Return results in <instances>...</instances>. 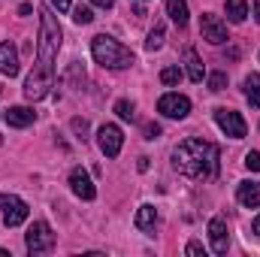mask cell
I'll use <instances>...</instances> for the list:
<instances>
[{"instance_id":"obj_7","label":"cell","mask_w":260,"mask_h":257,"mask_svg":"<svg viewBox=\"0 0 260 257\" xmlns=\"http://www.w3.org/2000/svg\"><path fill=\"white\" fill-rule=\"evenodd\" d=\"M215 121H218V127L224 130L230 139H242L248 127H245V118L239 115V112H233V109H215Z\"/></svg>"},{"instance_id":"obj_32","label":"cell","mask_w":260,"mask_h":257,"mask_svg":"<svg viewBox=\"0 0 260 257\" xmlns=\"http://www.w3.org/2000/svg\"><path fill=\"white\" fill-rule=\"evenodd\" d=\"M136 167H139V173H145V170H148V157H139V164H136Z\"/></svg>"},{"instance_id":"obj_26","label":"cell","mask_w":260,"mask_h":257,"mask_svg":"<svg viewBox=\"0 0 260 257\" xmlns=\"http://www.w3.org/2000/svg\"><path fill=\"white\" fill-rule=\"evenodd\" d=\"M185 254H191V257H203V254H206V251H203V245H200L197 239H191V242L185 245Z\"/></svg>"},{"instance_id":"obj_18","label":"cell","mask_w":260,"mask_h":257,"mask_svg":"<svg viewBox=\"0 0 260 257\" xmlns=\"http://www.w3.org/2000/svg\"><path fill=\"white\" fill-rule=\"evenodd\" d=\"M245 15H248V3L245 0H227V18L233 24H242Z\"/></svg>"},{"instance_id":"obj_34","label":"cell","mask_w":260,"mask_h":257,"mask_svg":"<svg viewBox=\"0 0 260 257\" xmlns=\"http://www.w3.org/2000/svg\"><path fill=\"white\" fill-rule=\"evenodd\" d=\"M254 18H257V24H260V0H254Z\"/></svg>"},{"instance_id":"obj_9","label":"cell","mask_w":260,"mask_h":257,"mask_svg":"<svg viewBox=\"0 0 260 257\" xmlns=\"http://www.w3.org/2000/svg\"><path fill=\"white\" fill-rule=\"evenodd\" d=\"M157 112L167 115V118H185L191 112V100L185 94H164L157 100Z\"/></svg>"},{"instance_id":"obj_15","label":"cell","mask_w":260,"mask_h":257,"mask_svg":"<svg viewBox=\"0 0 260 257\" xmlns=\"http://www.w3.org/2000/svg\"><path fill=\"white\" fill-rule=\"evenodd\" d=\"M154 224H157L154 206H139V212H136V227H139L145 236H154Z\"/></svg>"},{"instance_id":"obj_13","label":"cell","mask_w":260,"mask_h":257,"mask_svg":"<svg viewBox=\"0 0 260 257\" xmlns=\"http://www.w3.org/2000/svg\"><path fill=\"white\" fill-rule=\"evenodd\" d=\"M0 73L3 76H18V52L12 43H0Z\"/></svg>"},{"instance_id":"obj_28","label":"cell","mask_w":260,"mask_h":257,"mask_svg":"<svg viewBox=\"0 0 260 257\" xmlns=\"http://www.w3.org/2000/svg\"><path fill=\"white\" fill-rule=\"evenodd\" d=\"M157 136H160V124L148 121V124H145V139H157Z\"/></svg>"},{"instance_id":"obj_3","label":"cell","mask_w":260,"mask_h":257,"mask_svg":"<svg viewBox=\"0 0 260 257\" xmlns=\"http://www.w3.org/2000/svg\"><path fill=\"white\" fill-rule=\"evenodd\" d=\"M91 55H94L97 64L106 67V70H127V67L136 61L130 49H124L118 40H112V37H106V34H100V37L91 40Z\"/></svg>"},{"instance_id":"obj_8","label":"cell","mask_w":260,"mask_h":257,"mask_svg":"<svg viewBox=\"0 0 260 257\" xmlns=\"http://www.w3.org/2000/svg\"><path fill=\"white\" fill-rule=\"evenodd\" d=\"M200 34H203V40L212 43V46L227 43V24H224L218 15H212V12H203V18H200Z\"/></svg>"},{"instance_id":"obj_12","label":"cell","mask_w":260,"mask_h":257,"mask_svg":"<svg viewBox=\"0 0 260 257\" xmlns=\"http://www.w3.org/2000/svg\"><path fill=\"white\" fill-rule=\"evenodd\" d=\"M3 118H6V124H9V127H27V124H34V121H37V112H34V109H27V106H9Z\"/></svg>"},{"instance_id":"obj_19","label":"cell","mask_w":260,"mask_h":257,"mask_svg":"<svg viewBox=\"0 0 260 257\" xmlns=\"http://www.w3.org/2000/svg\"><path fill=\"white\" fill-rule=\"evenodd\" d=\"M245 97H248V103L254 109H260V73H251L245 79Z\"/></svg>"},{"instance_id":"obj_5","label":"cell","mask_w":260,"mask_h":257,"mask_svg":"<svg viewBox=\"0 0 260 257\" xmlns=\"http://www.w3.org/2000/svg\"><path fill=\"white\" fill-rule=\"evenodd\" d=\"M0 209H3V224H6V227H18V224H24L27 215H30L27 203H24L21 197H15V194H0Z\"/></svg>"},{"instance_id":"obj_6","label":"cell","mask_w":260,"mask_h":257,"mask_svg":"<svg viewBox=\"0 0 260 257\" xmlns=\"http://www.w3.org/2000/svg\"><path fill=\"white\" fill-rule=\"evenodd\" d=\"M97 145L106 157H118L121 154V145H124V133L118 124H103L97 130Z\"/></svg>"},{"instance_id":"obj_20","label":"cell","mask_w":260,"mask_h":257,"mask_svg":"<svg viewBox=\"0 0 260 257\" xmlns=\"http://www.w3.org/2000/svg\"><path fill=\"white\" fill-rule=\"evenodd\" d=\"M164 46V21H154V27L148 30V40H145V49L148 52H157Z\"/></svg>"},{"instance_id":"obj_31","label":"cell","mask_w":260,"mask_h":257,"mask_svg":"<svg viewBox=\"0 0 260 257\" xmlns=\"http://www.w3.org/2000/svg\"><path fill=\"white\" fill-rule=\"evenodd\" d=\"M94 6H100V9H109V6H115V0H94Z\"/></svg>"},{"instance_id":"obj_4","label":"cell","mask_w":260,"mask_h":257,"mask_svg":"<svg viewBox=\"0 0 260 257\" xmlns=\"http://www.w3.org/2000/svg\"><path fill=\"white\" fill-rule=\"evenodd\" d=\"M24 245H27V254H49L55 248V233L46 221H34V227L27 230L24 236Z\"/></svg>"},{"instance_id":"obj_11","label":"cell","mask_w":260,"mask_h":257,"mask_svg":"<svg viewBox=\"0 0 260 257\" xmlns=\"http://www.w3.org/2000/svg\"><path fill=\"white\" fill-rule=\"evenodd\" d=\"M70 188H73V194H76L79 200H94V197H97V188H94L91 176H88L82 167H76V170L70 173Z\"/></svg>"},{"instance_id":"obj_35","label":"cell","mask_w":260,"mask_h":257,"mask_svg":"<svg viewBox=\"0 0 260 257\" xmlns=\"http://www.w3.org/2000/svg\"><path fill=\"white\" fill-rule=\"evenodd\" d=\"M0 91H3V85H0Z\"/></svg>"},{"instance_id":"obj_16","label":"cell","mask_w":260,"mask_h":257,"mask_svg":"<svg viewBox=\"0 0 260 257\" xmlns=\"http://www.w3.org/2000/svg\"><path fill=\"white\" fill-rule=\"evenodd\" d=\"M167 12L179 27L188 24V0H167Z\"/></svg>"},{"instance_id":"obj_14","label":"cell","mask_w":260,"mask_h":257,"mask_svg":"<svg viewBox=\"0 0 260 257\" xmlns=\"http://www.w3.org/2000/svg\"><path fill=\"white\" fill-rule=\"evenodd\" d=\"M236 197H239V203L245 209H257L260 206V182H242Z\"/></svg>"},{"instance_id":"obj_22","label":"cell","mask_w":260,"mask_h":257,"mask_svg":"<svg viewBox=\"0 0 260 257\" xmlns=\"http://www.w3.org/2000/svg\"><path fill=\"white\" fill-rule=\"evenodd\" d=\"M160 82L164 85H179L182 82V70L179 67H164L160 70Z\"/></svg>"},{"instance_id":"obj_10","label":"cell","mask_w":260,"mask_h":257,"mask_svg":"<svg viewBox=\"0 0 260 257\" xmlns=\"http://www.w3.org/2000/svg\"><path fill=\"white\" fill-rule=\"evenodd\" d=\"M209 239H212V251H215V254H227V248H230V233H227V221H224V218H212V221H209Z\"/></svg>"},{"instance_id":"obj_29","label":"cell","mask_w":260,"mask_h":257,"mask_svg":"<svg viewBox=\"0 0 260 257\" xmlns=\"http://www.w3.org/2000/svg\"><path fill=\"white\" fill-rule=\"evenodd\" d=\"M52 6H55L58 12H67V9L73 6V0H52Z\"/></svg>"},{"instance_id":"obj_21","label":"cell","mask_w":260,"mask_h":257,"mask_svg":"<svg viewBox=\"0 0 260 257\" xmlns=\"http://www.w3.org/2000/svg\"><path fill=\"white\" fill-rule=\"evenodd\" d=\"M115 115L124 118V121H133V118H136V106H133L130 100H118V103H115Z\"/></svg>"},{"instance_id":"obj_25","label":"cell","mask_w":260,"mask_h":257,"mask_svg":"<svg viewBox=\"0 0 260 257\" xmlns=\"http://www.w3.org/2000/svg\"><path fill=\"white\" fill-rule=\"evenodd\" d=\"M245 167H248L251 173H260V154L257 151H248V154H245Z\"/></svg>"},{"instance_id":"obj_17","label":"cell","mask_w":260,"mask_h":257,"mask_svg":"<svg viewBox=\"0 0 260 257\" xmlns=\"http://www.w3.org/2000/svg\"><path fill=\"white\" fill-rule=\"evenodd\" d=\"M185 67H188V79H191V82H203L206 70H203V64H200V58H197L194 49H185Z\"/></svg>"},{"instance_id":"obj_1","label":"cell","mask_w":260,"mask_h":257,"mask_svg":"<svg viewBox=\"0 0 260 257\" xmlns=\"http://www.w3.org/2000/svg\"><path fill=\"white\" fill-rule=\"evenodd\" d=\"M61 24L58 15L52 12V6L40 9V46H37V64L30 70V76L24 79V97L27 100H43L49 94V88L55 85V58L61 49Z\"/></svg>"},{"instance_id":"obj_30","label":"cell","mask_w":260,"mask_h":257,"mask_svg":"<svg viewBox=\"0 0 260 257\" xmlns=\"http://www.w3.org/2000/svg\"><path fill=\"white\" fill-rule=\"evenodd\" d=\"M30 12H34V6H30V3H21V6H18V15H30Z\"/></svg>"},{"instance_id":"obj_27","label":"cell","mask_w":260,"mask_h":257,"mask_svg":"<svg viewBox=\"0 0 260 257\" xmlns=\"http://www.w3.org/2000/svg\"><path fill=\"white\" fill-rule=\"evenodd\" d=\"M73 130L79 133V139H85V133H88V121H85V118H73Z\"/></svg>"},{"instance_id":"obj_23","label":"cell","mask_w":260,"mask_h":257,"mask_svg":"<svg viewBox=\"0 0 260 257\" xmlns=\"http://www.w3.org/2000/svg\"><path fill=\"white\" fill-rule=\"evenodd\" d=\"M73 21H76V24H91L94 15H91L88 6H76V9H73Z\"/></svg>"},{"instance_id":"obj_33","label":"cell","mask_w":260,"mask_h":257,"mask_svg":"<svg viewBox=\"0 0 260 257\" xmlns=\"http://www.w3.org/2000/svg\"><path fill=\"white\" fill-rule=\"evenodd\" d=\"M251 230H254V233H257V236H260V215H257V218H254V221H251Z\"/></svg>"},{"instance_id":"obj_2","label":"cell","mask_w":260,"mask_h":257,"mask_svg":"<svg viewBox=\"0 0 260 257\" xmlns=\"http://www.w3.org/2000/svg\"><path fill=\"white\" fill-rule=\"evenodd\" d=\"M221 167V151L215 142L206 139H185L173 151V170L188 176V179H215Z\"/></svg>"},{"instance_id":"obj_24","label":"cell","mask_w":260,"mask_h":257,"mask_svg":"<svg viewBox=\"0 0 260 257\" xmlns=\"http://www.w3.org/2000/svg\"><path fill=\"white\" fill-rule=\"evenodd\" d=\"M209 88L212 91H224L227 88V73H212L209 76Z\"/></svg>"}]
</instances>
